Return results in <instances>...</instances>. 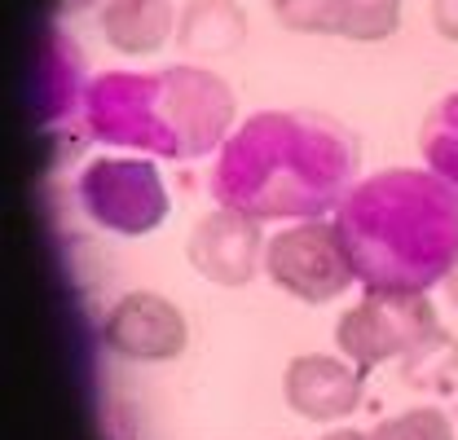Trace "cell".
<instances>
[{
    "instance_id": "10",
    "label": "cell",
    "mask_w": 458,
    "mask_h": 440,
    "mask_svg": "<svg viewBox=\"0 0 458 440\" xmlns=\"http://www.w3.org/2000/svg\"><path fill=\"white\" fill-rule=\"evenodd\" d=\"M181 9L172 0H106L102 4V36L114 54L150 57L176 36Z\"/></svg>"
},
{
    "instance_id": "8",
    "label": "cell",
    "mask_w": 458,
    "mask_h": 440,
    "mask_svg": "<svg viewBox=\"0 0 458 440\" xmlns=\"http://www.w3.org/2000/svg\"><path fill=\"white\" fill-rule=\"evenodd\" d=\"M265 242H269L265 220L242 216L233 207H216L194 220L185 238V260L199 277L238 291L265 269Z\"/></svg>"
},
{
    "instance_id": "4",
    "label": "cell",
    "mask_w": 458,
    "mask_h": 440,
    "mask_svg": "<svg viewBox=\"0 0 458 440\" xmlns=\"http://www.w3.org/2000/svg\"><path fill=\"white\" fill-rule=\"evenodd\" d=\"M335 348L366 375L388 361H423L432 348H454V343L441 330V317L428 295L366 291V300H357L335 322Z\"/></svg>"
},
{
    "instance_id": "12",
    "label": "cell",
    "mask_w": 458,
    "mask_h": 440,
    "mask_svg": "<svg viewBox=\"0 0 458 440\" xmlns=\"http://www.w3.org/2000/svg\"><path fill=\"white\" fill-rule=\"evenodd\" d=\"M247 36V13L233 0H185L181 4V22H176V40L190 54H233Z\"/></svg>"
},
{
    "instance_id": "19",
    "label": "cell",
    "mask_w": 458,
    "mask_h": 440,
    "mask_svg": "<svg viewBox=\"0 0 458 440\" xmlns=\"http://www.w3.org/2000/svg\"><path fill=\"white\" fill-rule=\"evenodd\" d=\"M441 286H445V300L454 304V313H458V265H454V269H450V277H445Z\"/></svg>"
},
{
    "instance_id": "14",
    "label": "cell",
    "mask_w": 458,
    "mask_h": 440,
    "mask_svg": "<svg viewBox=\"0 0 458 440\" xmlns=\"http://www.w3.org/2000/svg\"><path fill=\"white\" fill-rule=\"evenodd\" d=\"M274 22L300 36H340L344 0H269Z\"/></svg>"
},
{
    "instance_id": "11",
    "label": "cell",
    "mask_w": 458,
    "mask_h": 440,
    "mask_svg": "<svg viewBox=\"0 0 458 440\" xmlns=\"http://www.w3.org/2000/svg\"><path fill=\"white\" fill-rule=\"evenodd\" d=\"M80 75H84V62L75 54V40L66 31L49 27L45 45H40V57H36V106H40V114L49 123L84 114L89 84H80Z\"/></svg>"
},
{
    "instance_id": "6",
    "label": "cell",
    "mask_w": 458,
    "mask_h": 440,
    "mask_svg": "<svg viewBox=\"0 0 458 440\" xmlns=\"http://www.w3.org/2000/svg\"><path fill=\"white\" fill-rule=\"evenodd\" d=\"M265 277L300 304H331L357 282L335 220H295L265 242Z\"/></svg>"
},
{
    "instance_id": "2",
    "label": "cell",
    "mask_w": 458,
    "mask_h": 440,
    "mask_svg": "<svg viewBox=\"0 0 458 440\" xmlns=\"http://www.w3.org/2000/svg\"><path fill=\"white\" fill-rule=\"evenodd\" d=\"M335 229L366 291L428 295L458 265V190L428 167H384L352 185Z\"/></svg>"
},
{
    "instance_id": "1",
    "label": "cell",
    "mask_w": 458,
    "mask_h": 440,
    "mask_svg": "<svg viewBox=\"0 0 458 440\" xmlns=\"http://www.w3.org/2000/svg\"><path fill=\"white\" fill-rule=\"evenodd\" d=\"M361 181V146L318 110H260L216 150L208 194L256 220L331 216Z\"/></svg>"
},
{
    "instance_id": "18",
    "label": "cell",
    "mask_w": 458,
    "mask_h": 440,
    "mask_svg": "<svg viewBox=\"0 0 458 440\" xmlns=\"http://www.w3.org/2000/svg\"><path fill=\"white\" fill-rule=\"evenodd\" d=\"M62 13H80V9H93V4H106V0H54Z\"/></svg>"
},
{
    "instance_id": "17",
    "label": "cell",
    "mask_w": 458,
    "mask_h": 440,
    "mask_svg": "<svg viewBox=\"0 0 458 440\" xmlns=\"http://www.w3.org/2000/svg\"><path fill=\"white\" fill-rule=\"evenodd\" d=\"M432 27L441 40L458 45V0H432Z\"/></svg>"
},
{
    "instance_id": "5",
    "label": "cell",
    "mask_w": 458,
    "mask_h": 440,
    "mask_svg": "<svg viewBox=\"0 0 458 440\" xmlns=\"http://www.w3.org/2000/svg\"><path fill=\"white\" fill-rule=\"evenodd\" d=\"M80 212L98 229L119 238H146L168 220V185L150 159H123L106 155L80 172L75 181Z\"/></svg>"
},
{
    "instance_id": "15",
    "label": "cell",
    "mask_w": 458,
    "mask_h": 440,
    "mask_svg": "<svg viewBox=\"0 0 458 440\" xmlns=\"http://www.w3.org/2000/svg\"><path fill=\"white\" fill-rule=\"evenodd\" d=\"M401 27V0H344V40L375 45Z\"/></svg>"
},
{
    "instance_id": "3",
    "label": "cell",
    "mask_w": 458,
    "mask_h": 440,
    "mask_svg": "<svg viewBox=\"0 0 458 440\" xmlns=\"http://www.w3.org/2000/svg\"><path fill=\"white\" fill-rule=\"evenodd\" d=\"M233 89L216 71L176 62L164 71H102L84 93V128L102 146L146 150L155 159H203L225 146L233 123Z\"/></svg>"
},
{
    "instance_id": "7",
    "label": "cell",
    "mask_w": 458,
    "mask_h": 440,
    "mask_svg": "<svg viewBox=\"0 0 458 440\" xmlns=\"http://www.w3.org/2000/svg\"><path fill=\"white\" fill-rule=\"evenodd\" d=\"M185 343H190L185 313L155 291L119 295L102 317V348L123 361H137V366L176 361L185 352Z\"/></svg>"
},
{
    "instance_id": "13",
    "label": "cell",
    "mask_w": 458,
    "mask_h": 440,
    "mask_svg": "<svg viewBox=\"0 0 458 440\" xmlns=\"http://www.w3.org/2000/svg\"><path fill=\"white\" fill-rule=\"evenodd\" d=\"M419 155L423 167L437 172L445 185L458 190V89L445 93L419 123Z\"/></svg>"
},
{
    "instance_id": "16",
    "label": "cell",
    "mask_w": 458,
    "mask_h": 440,
    "mask_svg": "<svg viewBox=\"0 0 458 440\" xmlns=\"http://www.w3.org/2000/svg\"><path fill=\"white\" fill-rule=\"evenodd\" d=\"M366 440H454V423L437 405H414V410L384 419L379 427H370Z\"/></svg>"
},
{
    "instance_id": "9",
    "label": "cell",
    "mask_w": 458,
    "mask_h": 440,
    "mask_svg": "<svg viewBox=\"0 0 458 440\" xmlns=\"http://www.w3.org/2000/svg\"><path fill=\"white\" fill-rule=\"evenodd\" d=\"M283 396L291 414L309 423H344L361 405V370L348 357L304 352L283 370Z\"/></svg>"
}]
</instances>
